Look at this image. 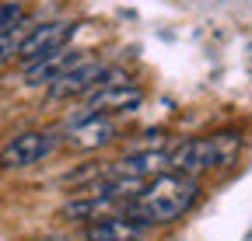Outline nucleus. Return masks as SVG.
<instances>
[{
  "label": "nucleus",
  "instance_id": "obj_1",
  "mask_svg": "<svg viewBox=\"0 0 252 241\" xmlns=\"http://www.w3.org/2000/svg\"><path fill=\"white\" fill-rule=\"evenodd\" d=\"M200 186L193 175H182V171H161L147 178L140 186V192L126 203V217L144 224H172L179 220L189 206L196 203Z\"/></svg>",
  "mask_w": 252,
  "mask_h": 241
},
{
  "label": "nucleus",
  "instance_id": "obj_2",
  "mask_svg": "<svg viewBox=\"0 0 252 241\" xmlns=\"http://www.w3.org/2000/svg\"><path fill=\"white\" fill-rule=\"evenodd\" d=\"M238 154V133H214L203 140H186L172 150V171L182 175H203L214 168H224Z\"/></svg>",
  "mask_w": 252,
  "mask_h": 241
},
{
  "label": "nucleus",
  "instance_id": "obj_3",
  "mask_svg": "<svg viewBox=\"0 0 252 241\" xmlns=\"http://www.w3.org/2000/svg\"><path fill=\"white\" fill-rule=\"evenodd\" d=\"M56 147H60V133H46V130L18 133L0 147V168H32L42 158H49Z\"/></svg>",
  "mask_w": 252,
  "mask_h": 241
},
{
  "label": "nucleus",
  "instance_id": "obj_4",
  "mask_svg": "<svg viewBox=\"0 0 252 241\" xmlns=\"http://www.w3.org/2000/svg\"><path fill=\"white\" fill-rule=\"evenodd\" d=\"M105 74H109V67L102 63V59H81V63H74L70 70H63L56 80L46 84V95L53 102H67V98L91 95L98 84H105Z\"/></svg>",
  "mask_w": 252,
  "mask_h": 241
},
{
  "label": "nucleus",
  "instance_id": "obj_5",
  "mask_svg": "<svg viewBox=\"0 0 252 241\" xmlns=\"http://www.w3.org/2000/svg\"><path fill=\"white\" fill-rule=\"evenodd\" d=\"M74 35H77V21H46V25H35V28L25 32L18 59H21V63H32V59H39V56H46L53 49H63Z\"/></svg>",
  "mask_w": 252,
  "mask_h": 241
},
{
  "label": "nucleus",
  "instance_id": "obj_6",
  "mask_svg": "<svg viewBox=\"0 0 252 241\" xmlns=\"http://www.w3.org/2000/svg\"><path fill=\"white\" fill-rule=\"evenodd\" d=\"M144 102V91L130 80H119V84H98L94 91L88 95L84 115H109V112H130ZM81 115V119H84Z\"/></svg>",
  "mask_w": 252,
  "mask_h": 241
},
{
  "label": "nucleus",
  "instance_id": "obj_7",
  "mask_svg": "<svg viewBox=\"0 0 252 241\" xmlns=\"http://www.w3.org/2000/svg\"><path fill=\"white\" fill-rule=\"evenodd\" d=\"M81 53H74L70 46H63V49H53V53H46V56H39V59H32V63H25V84L28 87H39V84H49V80H56L63 70H70L74 63H81Z\"/></svg>",
  "mask_w": 252,
  "mask_h": 241
},
{
  "label": "nucleus",
  "instance_id": "obj_8",
  "mask_svg": "<svg viewBox=\"0 0 252 241\" xmlns=\"http://www.w3.org/2000/svg\"><path fill=\"white\" fill-rule=\"evenodd\" d=\"M112 136H116V123L109 115H84L70 126L67 143L77 150H98V147L112 143Z\"/></svg>",
  "mask_w": 252,
  "mask_h": 241
},
{
  "label": "nucleus",
  "instance_id": "obj_9",
  "mask_svg": "<svg viewBox=\"0 0 252 241\" xmlns=\"http://www.w3.org/2000/svg\"><path fill=\"white\" fill-rule=\"evenodd\" d=\"M144 227L126 214H105L84 227V241H140Z\"/></svg>",
  "mask_w": 252,
  "mask_h": 241
},
{
  "label": "nucleus",
  "instance_id": "obj_10",
  "mask_svg": "<svg viewBox=\"0 0 252 241\" xmlns=\"http://www.w3.org/2000/svg\"><path fill=\"white\" fill-rule=\"evenodd\" d=\"M172 168V154L168 150H140V154H130L116 161L112 175H123V178H137V182H147V178L161 175Z\"/></svg>",
  "mask_w": 252,
  "mask_h": 241
},
{
  "label": "nucleus",
  "instance_id": "obj_11",
  "mask_svg": "<svg viewBox=\"0 0 252 241\" xmlns=\"http://www.w3.org/2000/svg\"><path fill=\"white\" fill-rule=\"evenodd\" d=\"M116 203H119V196H112L109 189L98 186V189H88L81 199L63 206V217H70V220H98V217L112 214Z\"/></svg>",
  "mask_w": 252,
  "mask_h": 241
},
{
  "label": "nucleus",
  "instance_id": "obj_12",
  "mask_svg": "<svg viewBox=\"0 0 252 241\" xmlns=\"http://www.w3.org/2000/svg\"><path fill=\"white\" fill-rule=\"evenodd\" d=\"M25 32H28L25 21H21V25H14V28H7V32H0V67L11 63V59H18V49H21Z\"/></svg>",
  "mask_w": 252,
  "mask_h": 241
},
{
  "label": "nucleus",
  "instance_id": "obj_13",
  "mask_svg": "<svg viewBox=\"0 0 252 241\" xmlns=\"http://www.w3.org/2000/svg\"><path fill=\"white\" fill-rule=\"evenodd\" d=\"M21 18H25V7L21 4H0V32L21 25Z\"/></svg>",
  "mask_w": 252,
  "mask_h": 241
},
{
  "label": "nucleus",
  "instance_id": "obj_14",
  "mask_svg": "<svg viewBox=\"0 0 252 241\" xmlns=\"http://www.w3.org/2000/svg\"><path fill=\"white\" fill-rule=\"evenodd\" d=\"M42 241H49V238H42Z\"/></svg>",
  "mask_w": 252,
  "mask_h": 241
}]
</instances>
